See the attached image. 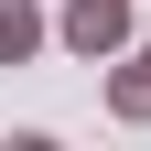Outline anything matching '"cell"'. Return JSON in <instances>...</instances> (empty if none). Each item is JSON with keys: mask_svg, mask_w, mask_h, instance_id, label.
Listing matches in <instances>:
<instances>
[{"mask_svg": "<svg viewBox=\"0 0 151 151\" xmlns=\"http://www.w3.org/2000/svg\"><path fill=\"white\" fill-rule=\"evenodd\" d=\"M108 108H119L129 129L151 119V54H140V65H119V76H108Z\"/></svg>", "mask_w": 151, "mask_h": 151, "instance_id": "3957f363", "label": "cell"}, {"mask_svg": "<svg viewBox=\"0 0 151 151\" xmlns=\"http://www.w3.org/2000/svg\"><path fill=\"white\" fill-rule=\"evenodd\" d=\"M54 43L86 54V65H108V54L129 43V0H65V11H54Z\"/></svg>", "mask_w": 151, "mask_h": 151, "instance_id": "6da1fadb", "label": "cell"}, {"mask_svg": "<svg viewBox=\"0 0 151 151\" xmlns=\"http://www.w3.org/2000/svg\"><path fill=\"white\" fill-rule=\"evenodd\" d=\"M140 54H151V43H140Z\"/></svg>", "mask_w": 151, "mask_h": 151, "instance_id": "277c9868", "label": "cell"}, {"mask_svg": "<svg viewBox=\"0 0 151 151\" xmlns=\"http://www.w3.org/2000/svg\"><path fill=\"white\" fill-rule=\"evenodd\" d=\"M43 43H54V11L43 0H0V65H32Z\"/></svg>", "mask_w": 151, "mask_h": 151, "instance_id": "7a4b0ae2", "label": "cell"}]
</instances>
